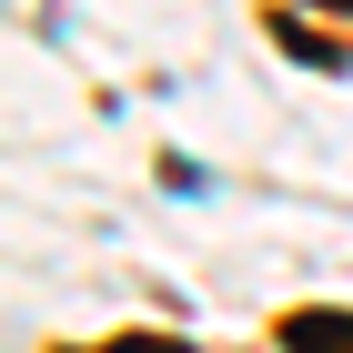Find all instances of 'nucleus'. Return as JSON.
<instances>
[{
    "label": "nucleus",
    "instance_id": "obj_1",
    "mask_svg": "<svg viewBox=\"0 0 353 353\" xmlns=\"http://www.w3.org/2000/svg\"><path fill=\"white\" fill-rule=\"evenodd\" d=\"M283 353H353V313H283Z\"/></svg>",
    "mask_w": 353,
    "mask_h": 353
},
{
    "label": "nucleus",
    "instance_id": "obj_2",
    "mask_svg": "<svg viewBox=\"0 0 353 353\" xmlns=\"http://www.w3.org/2000/svg\"><path fill=\"white\" fill-rule=\"evenodd\" d=\"M272 30H283V51H293V61H313V71H343V41H323V30H303V21H272Z\"/></svg>",
    "mask_w": 353,
    "mask_h": 353
},
{
    "label": "nucleus",
    "instance_id": "obj_3",
    "mask_svg": "<svg viewBox=\"0 0 353 353\" xmlns=\"http://www.w3.org/2000/svg\"><path fill=\"white\" fill-rule=\"evenodd\" d=\"M111 353H182V343H162V333H132V343H111Z\"/></svg>",
    "mask_w": 353,
    "mask_h": 353
},
{
    "label": "nucleus",
    "instance_id": "obj_4",
    "mask_svg": "<svg viewBox=\"0 0 353 353\" xmlns=\"http://www.w3.org/2000/svg\"><path fill=\"white\" fill-rule=\"evenodd\" d=\"M313 10H343V21H353V0H313Z\"/></svg>",
    "mask_w": 353,
    "mask_h": 353
}]
</instances>
